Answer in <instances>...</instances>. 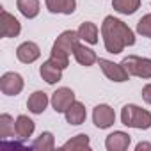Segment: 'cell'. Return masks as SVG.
<instances>
[{"label":"cell","instance_id":"8992f818","mask_svg":"<svg viewBox=\"0 0 151 151\" xmlns=\"http://www.w3.org/2000/svg\"><path fill=\"white\" fill-rule=\"evenodd\" d=\"M93 121L98 128L105 130V128H110L116 121V114H114V109L101 103V105H96L94 110H93Z\"/></svg>","mask_w":151,"mask_h":151},{"label":"cell","instance_id":"ffe728a7","mask_svg":"<svg viewBox=\"0 0 151 151\" xmlns=\"http://www.w3.org/2000/svg\"><path fill=\"white\" fill-rule=\"evenodd\" d=\"M14 133H16V121H13L9 114H2L0 116V139L7 140Z\"/></svg>","mask_w":151,"mask_h":151},{"label":"cell","instance_id":"8fae6325","mask_svg":"<svg viewBox=\"0 0 151 151\" xmlns=\"http://www.w3.org/2000/svg\"><path fill=\"white\" fill-rule=\"evenodd\" d=\"M78 39H80V37H78V32H75V30H66V32H62V34L55 39L53 46L64 50L66 53H71V52H75V46L78 45Z\"/></svg>","mask_w":151,"mask_h":151},{"label":"cell","instance_id":"ba28073f","mask_svg":"<svg viewBox=\"0 0 151 151\" xmlns=\"http://www.w3.org/2000/svg\"><path fill=\"white\" fill-rule=\"evenodd\" d=\"M75 101V93L68 87H60L52 94V107L55 112H66Z\"/></svg>","mask_w":151,"mask_h":151},{"label":"cell","instance_id":"d6986e66","mask_svg":"<svg viewBox=\"0 0 151 151\" xmlns=\"http://www.w3.org/2000/svg\"><path fill=\"white\" fill-rule=\"evenodd\" d=\"M91 144H89V137L86 133H80L77 137H73L71 140H68L66 144H62V151H84V149H89Z\"/></svg>","mask_w":151,"mask_h":151},{"label":"cell","instance_id":"e0dca14e","mask_svg":"<svg viewBox=\"0 0 151 151\" xmlns=\"http://www.w3.org/2000/svg\"><path fill=\"white\" fill-rule=\"evenodd\" d=\"M34 128H36V124H34V121H32L30 117H27V116H18V119H16V135H18L20 140L29 139V137L34 133Z\"/></svg>","mask_w":151,"mask_h":151},{"label":"cell","instance_id":"2e32d148","mask_svg":"<svg viewBox=\"0 0 151 151\" xmlns=\"http://www.w3.org/2000/svg\"><path fill=\"white\" fill-rule=\"evenodd\" d=\"M46 7L50 13L73 14L77 9V0H46Z\"/></svg>","mask_w":151,"mask_h":151},{"label":"cell","instance_id":"3957f363","mask_svg":"<svg viewBox=\"0 0 151 151\" xmlns=\"http://www.w3.org/2000/svg\"><path fill=\"white\" fill-rule=\"evenodd\" d=\"M121 66L126 69L130 77H139V78H151V59L146 57H137V55H128L123 59Z\"/></svg>","mask_w":151,"mask_h":151},{"label":"cell","instance_id":"44dd1931","mask_svg":"<svg viewBox=\"0 0 151 151\" xmlns=\"http://www.w3.org/2000/svg\"><path fill=\"white\" fill-rule=\"evenodd\" d=\"M16 6L25 18H36L39 14V0H16Z\"/></svg>","mask_w":151,"mask_h":151},{"label":"cell","instance_id":"cb8c5ba5","mask_svg":"<svg viewBox=\"0 0 151 151\" xmlns=\"http://www.w3.org/2000/svg\"><path fill=\"white\" fill-rule=\"evenodd\" d=\"M50 59L55 60L62 69L68 68V64H69V53H66L64 50H60V48H57V46H52V55H50Z\"/></svg>","mask_w":151,"mask_h":151},{"label":"cell","instance_id":"277c9868","mask_svg":"<svg viewBox=\"0 0 151 151\" xmlns=\"http://www.w3.org/2000/svg\"><path fill=\"white\" fill-rule=\"evenodd\" d=\"M0 89H2V93L7 94V96L20 94L23 91V78H22V75H18L14 71L4 73L2 78H0Z\"/></svg>","mask_w":151,"mask_h":151},{"label":"cell","instance_id":"30bf717a","mask_svg":"<svg viewBox=\"0 0 151 151\" xmlns=\"http://www.w3.org/2000/svg\"><path fill=\"white\" fill-rule=\"evenodd\" d=\"M39 55H41V50H39V46H37L36 43H32V41L22 43V45L18 46V50H16V57H18V60L23 62V64H32L34 60L39 59Z\"/></svg>","mask_w":151,"mask_h":151},{"label":"cell","instance_id":"7a4b0ae2","mask_svg":"<svg viewBox=\"0 0 151 151\" xmlns=\"http://www.w3.org/2000/svg\"><path fill=\"white\" fill-rule=\"evenodd\" d=\"M121 121L124 126L147 130L151 126V112L137 107V105H124L121 110Z\"/></svg>","mask_w":151,"mask_h":151},{"label":"cell","instance_id":"4fadbf2b","mask_svg":"<svg viewBox=\"0 0 151 151\" xmlns=\"http://www.w3.org/2000/svg\"><path fill=\"white\" fill-rule=\"evenodd\" d=\"M66 114V121L69 123V124H82L84 121H86V107L80 103V101H73L71 103V107L64 112Z\"/></svg>","mask_w":151,"mask_h":151},{"label":"cell","instance_id":"d4e9b609","mask_svg":"<svg viewBox=\"0 0 151 151\" xmlns=\"http://www.w3.org/2000/svg\"><path fill=\"white\" fill-rule=\"evenodd\" d=\"M137 32L144 37H149L151 39V14H146L139 20L137 23Z\"/></svg>","mask_w":151,"mask_h":151},{"label":"cell","instance_id":"52a82bcc","mask_svg":"<svg viewBox=\"0 0 151 151\" xmlns=\"http://www.w3.org/2000/svg\"><path fill=\"white\" fill-rule=\"evenodd\" d=\"M20 30L22 25L13 14H9L6 9L0 11V34H2V37H16Z\"/></svg>","mask_w":151,"mask_h":151},{"label":"cell","instance_id":"5bb4252c","mask_svg":"<svg viewBox=\"0 0 151 151\" xmlns=\"http://www.w3.org/2000/svg\"><path fill=\"white\" fill-rule=\"evenodd\" d=\"M73 55H75V59H77V62H78L80 66H86V68H89V66H93L94 62H98L96 53H94L91 48L84 46V45H77V46H75Z\"/></svg>","mask_w":151,"mask_h":151},{"label":"cell","instance_id":"4316f807","mask_svg":"<svg viewBox=\"0 0 151 151\" xmlns=\"http://www.w3.org/2000/svg\"><path fill=\"white\" fill-rule=\"evenodd\" d=\"M142 149H151V144H147V142H139V144H137V151H142Z\"/></svg>","mask_w":151,"mask_h":151},{"label":"cell","instance_id":"5b68a950","mask_svg":"<svg viewBox=\"0 0 151 151\" xmlns=\"http://www.w3.org/2000/svg\"><path fill=\"white\" fill-rule=\"evenodd\" d=\"M98 64H100L101 71L105 73V77L112 82H126L130 78V75L126 73V69L121 64H116L107 59H98Z\"/></svg>","mask_w":151,"mask_h":151},{"label":"cell","instance_id":"6da1fadb","mask_svg":"<svg viewBox=\"0 0 151 151\" xmlns=\"http://www.w3.org/2000/svg\"><path fill=\"white\" fill-rule=\"evenodd\" d=\"M101 36H103L105 50L109 53H121L124 50V46L135 45V36H133L132 29L124 22H121L114 16H107L103 20Z\"/></svg>","mask_w":151,"mask_h":151},{"label":"cell","instance_id":"7c38bea8","mask_svg":"<svg viewBox=\"0 0 151 151\" xmlns=\"http://www.w3.org/2000/svg\"><path fill=\"white\" fill-rule=\"evenodd\" d=\"M130 135L124 133V132H114L107 137L105 140V146L109 151H124L128 146H130Z\"/></svg>","mask_w":151,"mask_h":151},{"label":"cell","instance_id":"9c48e42d","mask_svg":"<svg viewBox=\"0 0 151 151\" xmlns=\"http://www.w3.org/2000/svg\"><path fill=\"white\" fill-rule=\"evenodd\" d=\"M39 75H41V78H43L46 84H55V82H59V80L62 78V68H60L55 60L48 59L46 62L41 64Z\"/></svg>","mask_w":151,"mask_h":151},{"label":"cell","instance_id":"9a60e30c","mask_svg":"<svg viewBox=\"0 0 151 151\" xmlns=\"http://www.w3.org/2000/svg\"><path fill=\"white\" fill-rule=\"evenodd\" d=\"M46 105H48V96L43 91L32 93L29 96V100H27V107H29V110L32 114H43L45 109H46Z\"/></svg>","mask_w":151,"mask_h":151},{"label":"cell","instance_id":"484cf974","mask_svg":"<svg viewBox=\"0 0 151 151\" xmlns=\"http://www.w3.org/2000/svg\"><path fill=\"white\" fill-rule=\"evenodd\" d=\"M142 98L146 103H151V84H147L144 89H142Z\"/></svg>","mask_w":151,"mask_h":151},{"label":"cell","instance_id":"603a6c76","mask_svg":"<svg viewBox=\"0 0 151 151\" xmlns=\"http://www.w3.org/2000/svg\"><path fill=\"white\" fill-rule=\"evenodd\" d=\"M53 146H55V140H53V135L50 133V132H43L34 142H32V149H37V151H50V149H53Z\"/></svg>","mask_w":151,"mask_h":151},{"label":"cell","instance_id":"7402d4cb","mask_svg":"<svg viewBox=\"0 0 151 151\" xmlns=\"http://www.w3.org/2000/svg\"><path fill=\"white\" fill-rule=\"evenodd\" d=\"M140 6V0H112V7L121 14H133Z\"/></svg>","mask_w":151,"mask_h":151},{"label":"cell","instance_id":"ac0fdd59","mask_svg":"<svg viewBox=\"0 0 151 151\" xmlns=\"http://www.w3.org/2000/svg\"><path fill=\"white\" fill-rule=\"evenodd\" d=\"M77 32H78V37L84 39L86 43H89V45H96L98 43V27L94 23L84 22Z\"/></svg>","mask_w":151,"mask_h":151}]
</instances>
